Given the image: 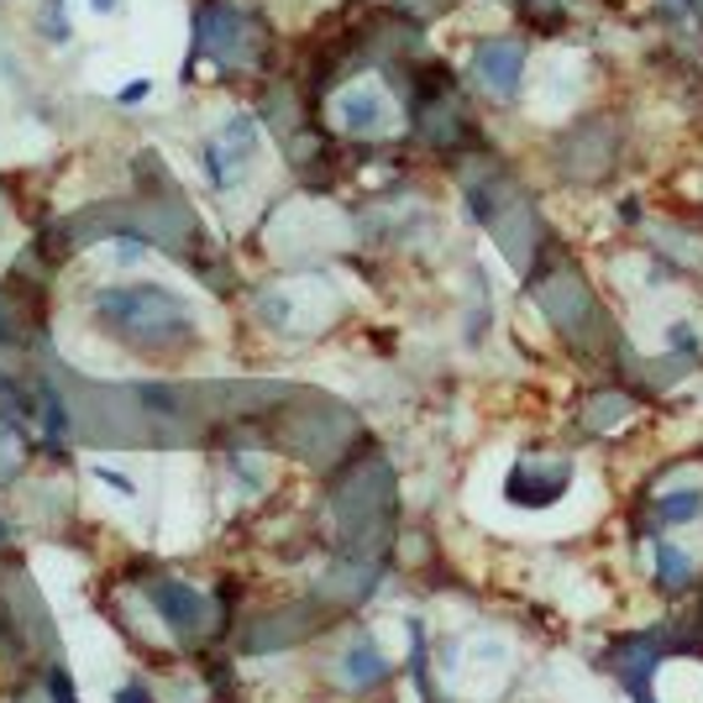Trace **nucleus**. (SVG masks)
<instances>
[{"label": "nucleus", "mask_w": 703, "mask_h": 703, "mask_svg": "<svg viewBox=\"0 0 703 703\" xmlns=\"http://www.w3.org/2000/svg\"><path fill=\"white\" fill-rule=\"evenodd\" d=\"M95 320L122 337L137 352H179L184 341H194L190 305L163 284H122V290H100L95 294Z\"/></svg>", "instance_id": "obj_1"}, {"label": "nucleus", "mask_w": 703, "mask_h": 703, "mask_svg": "<svg viewBox=\"0 0 703 703\" xmlns=\"http://www.w3.org/2000/svg\"><path fill=\"white\" fill-rule=\"evenodd\" d=\"M263 53V22L258 11H242L237 0H205L194 11V58H216L220 69H247Z\"/></svg>", "instance_id": "obj_2"}, {"label": "nucleus", "mask_w": 703, "mask_h": 703, "mask_svg": "<svg viewBox=\"0 0 703 703\" xmlns=\"http://www.w3.org/2000/svg\"><path fill=\"white\" fill-rule=\"evenodd\" d=\"M473 79L494 90L499 100H520L525 84V43L520 37H484L473 48Z\"/></svg>", "instance_id": "obj_3"}, {"label": "nucleus", "mask_w": 703, "mask_h": 703, "mask_svg": "<svg viewBox=\"0 0 703 703\" xmlns=\"http://www.w3.org/2000/svg\"><path fill=\"white\" fill-rule=\"evenodd\" d=\"M252 158H258V126H252V116H231L220 126L216 143H205V173H211L216 190H237V179H242V169Z\"/></svg>", "instance_id": "obj_4"}, {"label": "nucleus", "mask_w": 703, "mask_h": 703, "mask_svg": "<svg viewBox=\"0 0 703 703\" xmlns=\"http://www.w3.org/2000/svg\"><path fill=\"white\" fill-rule=\"evenodd\" d=\"M535 294H541V305L552 310V320L562 326V337L567 341H588V331H593V320H599V310H593V294L582 290L578 279L562 268L552 284H535Z\"/></svg>", "instance_id": "obj_5"}, {"label": "nucleus", "mask_w": 703, "mask_h": 703, "mask_svg": "<svg viewBox=\"0 0 703 703\" xmlns=\"http://www.w3.org/2000/svg\"><path fill=\"white\" fill-rule=\"evenodd\" d=\"M152 609H158V620L169 625L173 640H194V635L205 631V620H211V604L194 593L190 582H152Z\"/></svg>", "instance_id": "obj_6"}, {"label": "nucleus", "mask_w": 703, "mask_h": 703, "mask_svg": "<svg viewBox=\"0 0 703 703\" xmlns=\"http://www.w3.org/2000/svg\"><path fill=\"white\" fill-rule=\"evenodd\" d=\"M510 504L520 510H546V504H557L562 494H567V462H546V467H535V462H520L510 473Z\"/></svg>", "instance_id": "obj_7"}, {"label": "nucleus", "mask_w": 703, "mask_h": 703, "mask_svg": "<svg viewBox=\"0 0 703 703\" xmlns=\"http://www.w3.org/2000/svg\"><path fill=\"white\" fill-rule=\"evenodd\" d=\"M337 116L347 137H378L388 126V100L378 84H352V90H341Z\"/></svg>", "instance_id": "obj_8"}, {"label": "nucleus", "mask_w": 703, "mask_h": 703, "mask_svg": "<svg viewBox=\"0 0 703 703\" xmlns=\"http://www.w3.org/2000/svg\"><path fill=\"white\" fill-rule=\"evenodd\" d=\"M384 678H388V661L378 656L373 640L347 646V656H341V682H347V688H373V682H384Z\"/></svg>", "instance_id": "obj_9"}, {"label": "nucleus", "mask_w": 703, "mask_h": 703, "mask_svg": "<svg viewBox=\"0 0 703 703\" xmlns=\"http://www.w3.org/2000/svg\"><path fill=\"white\" fill-rule=\"evenodd\" d=\"M699 510H703V488H678V494H667V499L656 504V520H661V525H688Z\"/></svg>", "instance_id": "obj_10"}, {"label": "nucleus", "mask_w": 703, "mask_h": 703, "mask_svg": "<svg viewBox=\"0 0 703 703\" xmlns=\"http://www.w3.org/2000/svg\"><path fill=\"white\" fill-rule=\"evenodd\" d=\"M43 410H48V446L58 452L69 441V405H64V394L53 384H43Z\"/></svg>", "instance_id": "obj_11"}, {"label": "nucleus", "mask_w": 703, "mask_h": 703, "mask_svg": "<svg viewBox=\"0 0 703 703\" xmlns=\"http://www.w3.org/2000/svg\"><path fill=\"white\" fill-rule=\"evenodd\" d=\"M656 578H661V588H688V578H693V557H682L678 546H661Z\"/></svg>", "instance_id": "obj_12"}, {"label": "nucleus", "mask_w": 703, "mask_h": 703, "mask_svg": "<svg viewBox=\"0 0 703 703\" xmlns=\"http://www.w3.org/2000/svg\"><path fill=\"white\" fill-rule=\"evenodd\" d=\"M16 467H22V436H16L11 420H0V484H5Z\"/></svg>", "instance_id": "obj_13"}, {"label": "nucleus", "mask_w": 703, "mask_h": 703, "mask_svg": "<svg viewBox=\"0 0 703 703\" xmlns=\"http://www.w3.org/2000/svg\"><path fill=\"white\" fill-rule=\"evenodd\" d=\"M667 341H672V352H678V358H699V352H703L699 331H693V326H688V320H678V326H672V331H667Z\"/></svg>", "instance_id": "obj_14"}, {"label": "nucleus", "mask_w": 703, "mask_h": 703, "mask_svg": "<svg viewBox=\"0 0 703 703\" xmlns=\"http://www.w3.org/2000/svg\"><path fill=\"white\" fill-rule=\"evenodd\" d=\"M48 703H79V699H73V678H69V667H58V661L48 667Z\"/></svg>", "instance_id": "obj_15"}, {"label": "nucleus", "mask_w": 703, "mask_h": 703, "mask_svg": "<svg viewBox=\"0 0 703 703\" xmlns=\"http://www.w3.org/2000/svg\"><path fill=\"white\" fill-rule=\"evenodd\" d=\"M43 37H48V43H69V22H64V0H48V11H43Z\"/></svg>", "instance_id": "obj_16"}, {"label": "nucleus", "mask_w": 703, "mask_h": 703, "mask_svg": "<svg viewBox=\"0 0 703 703\" xmlns=\"http://www.w3.org/2000/svg\"><path fill=\"white\" fill-rule=\"evenodd\" d=\"M116 703H158V699H152V688H147V682H126L122 693H116Z\"/></svg>", "instance_id": "obj_17"}, {"label": "nucleus", "mask_w": 703, "mask_h": 703, "mask_svg": "<svg viewBox=\"0 0 703 703\" xmlns=\"http://www.w3.org/2000/svg\"><path fill=\"white\" fill-rule=\"evenodd\" d=\"M95 478H105V484L116 488V494H137V484H132L126 473H116V467H95Z\"/></svg>", "instance_id": "obj_18"}, {"label": "nucleus", "mask_w": 703, "mask_h": 703, "mask_svg": "<svg viewBox=\"0 0 703 703\" xmlns=\"http://www.w3.org/2000/svg\"><path fill=\"white\" fill-rule=\"evenodd\" d=\"M152 95V84H147V79H137V84H126L122 90V105H137V100H147Z\"/></svg>", "instance_id": "obj_19"}, {"label": "nucleus", "mask_w": 703, "mask_h": 703, "mask_svg": "<svg viewBox=\"0 0 703 703\" xmlns=\"http://www.w3.org/2000/svg\"><path fill=\"white\" fill-rule=\"evenodd\" d=\"M90 11H105V16H111V11H122V0H90Z\"/></svg>", "instance_id": "obj_20"}, {"label": "nucleus", "mask_w": 703, "mask_h": 703, "mask_svg": "<svg viewBox=\"0 0 703 703\" xmlns=\"http://www.w3.org/2000/svg\"><path fill=\"white\" fill-rule=\"evenodd\" d=\"M5 535H11V525H5V520H0V541H5Z\"/></svg>", "instance_id": "obj_21"}]
</instances>
